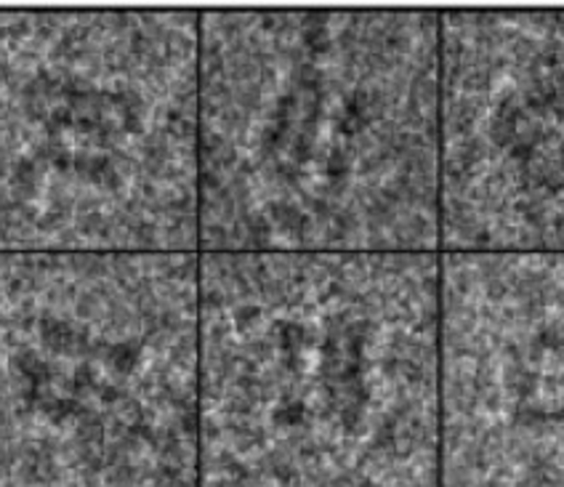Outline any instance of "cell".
<instances>
[{
    "label": "cell",
    "instance_id": "obj_4",
    "mask_svg": "<svg viewBox=\"0 0 564 487\" xmlns=\"http://www.w3.org/2000/svg\"><path fill=\"white\" fill-rule=\"evenodd\" d=\"M0 487H200V253H0Z\"/></svg>",
    "mask_w": 564,
    "mask_h": 487
},
{
    "label": "cell",
    "instance_id": "obj_1",
    "mask_svg": "<svg viewBox=\"0 0 564 487\" xmlns=\"http://www.w3.org/2000/svg\"><path fill=\"white\" fill-rule=\"evenodd\" d=\"M200 253H442L440 11H200Z\"/></svg>",
    "mask_w": 564,
    "mask_h": 487
},
{
    "label": "cell",
    "instance_id": "obj_2",
    "mask_svg": "<svg viewBox=\"0 0 564 487\" xmlns=\"http://www.w3.org/2000/svg\"><path fill=\"white\" fill-rule=\"evenodd\" d=\"M442 253H200V487H442Z\"/></svg>",
    "mask_w": 564,
    "mask_h": 487
},
{
    "label": "cell",
    "instance_id": "obj_6",
    "mask_svg": "<svg viewBox=\"0 0 564 487\" xmlns=\"http://www.w3.org/2000/svg\"><path fill=\"white\" fill-rule=\"evenodd\" d=\"M442 487H564V253H442Z\"/></svg>",
    "mask_w": 564,
    "mask_h": 487
},
{
    "label": "cell",
    "instance_id": "obj_3",
    "mask_svg": "<svg viewBox=\"0 0 564 487\" xmlns=\"http://www.w3.org/2000/svg\"><path fill=\"white\" fill-rule=\"evenodd\" d=\"M200 11H0V253H200Z\"/></svg>",
    "mask_w": 564,
    "mask_h": 487
},
{
    "label": "cell",
    "instance_id": "obj_5",
    "mask_svg": "<svg viewBox=\"0 0 564 487\" xmlns=\"http://www.w3.org/2000/svg\"><path fill=\"white\" fill-rule=\"evenodd\" d=\"M442 253H564V11H440Z\"/></svg>",
    "mask_w": 564,
    "mask_h": 487
}]
</instances>
